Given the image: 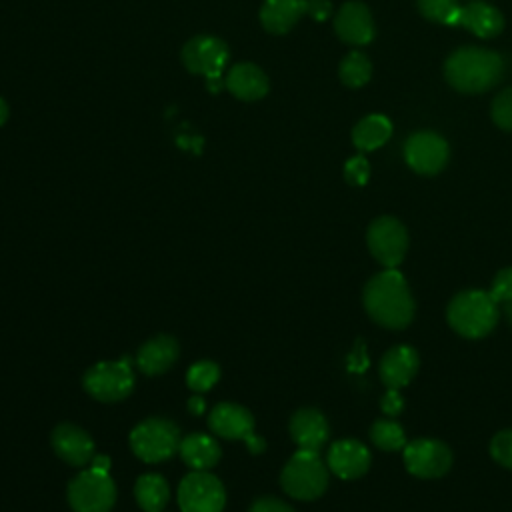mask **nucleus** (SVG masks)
Returning <instances> with one entry per match:
<instances>
[{"mask_svg": "<svg viewBox=\"0 0 512 512\" xmlns=\"http://www.w3.org/2000/svg\"><path fill=\"white\" fill-rule=\"evenodd\" d=\"M308 0H264L260 22L270 34H286L306 14Z\"/></svg>", "mask_w": 512, "mask_h": 512, "instance_id": "obj_22", "label": "nucleus"}, {"mask_svg": "<svg viewBox=\"0 0 512 512\" xmlns=\"http://www.w3.org/2000/svg\"><path fill=\"white\" fill-rule=\"evenodd\" d=\"M116 502V486L108 472L84 470L68 484V504L74 512H110Z\"/></svg>", "mask_w": 512, "mask_h": 512, "instance_id": "obj_6", "label": "nucleus"}, {"mask_svg": "<svg viewBox=\"0 0 512 512\" xmlns=\"http://www.w3.org/2000/svg\"><path fill=\"white\" fill-rule=\"evenodd\" d=\"M188 408H190L192 414H202V410H204V400H202L200 396H192V398L188 400Z\"/></svg>", "mask_w": 512, "mask_h": 512, "instance_id": "obj_40", "label": "nucleus"}, {"mask_svg": "<svg viewBox=\"0 0 512 512\" xmlns=\"http://www.w3.org/2000/svg\"><path fill=\"white\" fill-rule=\"evenodd\" d=\"M350 370H354V372H364V368L368 366V356H366V350H364V344H362V340H358L356 342V346H354V350H352V354H350Z\"/></svg>", "mask_w": 512, "mask_h": 512, "instance_id": "obj_37", "label": "nucleus"}, {"mask_svg": "<svg viewBox=\"0 0 512 512\" xmlns=\"http://www.w3.org/2000/svg\"><path fill=\"white\" fill-rule=\"evenodd\" d=\"M470 2H472V0H470Z\"/></svg>", "mask_w": 512, "mask_h": 512, "instance_id": "obj_43", "label": "nucleus"}, {"mask_svg": "<svg viewBox=\"0 0 512 512\" xmlns=\"http://www.w3.org/2000/svg\"><path fill=\"white\" fill-rule=\"evenodd\" d=\"M490 116L500 130L512 132V86L494 96L490 104Z\"/></svg>", "mask_w": 512, "mask_h": 512, "instance_id": "obj_30", "label": "nucleus"}, {"mask_svg": "<svg viewBox=\"0 0 512 512\" xmlns=\"http://www.w3.org/2000/svg\"><path fill=\"white\" fill-rule=\"evenodd\" d=\"M344 178L352 186H364L368 182V178H370V164H368V160L362 154L348 158V162L344 164Z\"/></svg>", "mask_w": 512, "mask_h": 512, "instance_id": "obj_32", "label": "nucleus"}, {"mask_svg": "<svg viewBox=\"0 0 512 512\" xmlns=\"http://www.w3.org/2000/svg\"><path fill=\"white\" fill-rule=\"evenodd\" d=\"M490 454L498 464L512 470V430H502L492 438Z\"/></svg>", "mask_w": 512, "mask_h": 512, "instance_id": "obj_31", "label": "nucleus"}, {"mask_svg": "<svg viewBox=\"0 0 512 512\" xmlns=\"http://www.w3.org/2000/svg\"><path fill=\"white\" fill-rule=\"evenodd\" d=\"M418 370V352L412 346L400 344L390 348L380 360V378L388 388L406 386Z\"/></svg>", "mask_w": 512, "mask_h": 512, "instance_id": "obj_18", "label": "nucleus"}, {"mask_svg": "<svg viewBox=\"0 0 512 512\" xmlns=\"http://www.w3.org/2000/svg\"><path fill=\"white\" fill-rule=\"evenodd\" d=\"M460 26L470 30L478 38H494L504 28V16L498 8L484 0H472L466 6H462L460 12Z\"/></svg>", "mask_w": 512, "mask_h": 512, "instance_id": "obj_20", "label": "nucleus"}, {"mask_svg": "<svg viewBox=\"0 0 512 512\" xmlns=\"http://www.w3.org/2000/svg\"><path fill=\"white\" fill-rule=\"evenodd\" d=\"M284 492L296 500H314L324 494L328 486V468L318 452L298 450L280 474Z\"/></svg>", "mask_w": 512, "mask_h": 512, "instance_id": "obj_4", "label": "nucleus"}, {"mask_svg": "<svg viewBox=\"0 0 512 512\" xmlns=\"http://www.w3.org/2000/svg\"><path fill=\"white\" fill-rule=\"evenodd\" d=\"M366 242L372 256L384 268H396L408 250V232L394 216H378L368 226Z\"/></svg>", "mask_w": 512, "mask_h": 512, "instance_id": "obj_9", "label": "nucleus"}, {"mask_svg": "<svg viewBox=\"0 0 512 512\" xmlns=\"http://www.w3.org/2000/svg\"><path fill=\"white\" fill-rule=\"evenodd\" d=\"M392 136V122L384 114H368L352 128V144L360 152L384 146Z\"/></svg>", "mask_w": 512, "mask_h": 512, "instance_id": "obj_24", "label": "nucleus"}, {"mask_svg": "<svg viewBox=\"0 0 512 512\" xmlns=\"http://www.w3.org/2000/svg\"><path fill=\"white\" fill-rule=\"evenodd\" d=\"M418 12L436 24L454 26L460 22L462 6L458 0H416Z\"/></svg>", "mask_w": 512, "mask_h": 512, "instance_id": "obj_27", "label": "nucleus"}, {"mask_svg": "<svg viewBox=\"0 0 512 512\" xmlns=\"http://www.w3.org/2000/svg\"><path fill=\"white\" fill-rule=\"evenodd\" d=\"M504 312H506V316H508V320L512 322V300L510 302H506L504 304Z\"/></svg>", "mask_w": 512, "mask_h": 512, "instance_id": "obj_42", "label": "nucleus"}, {"mask_svg": "<svg viewBox=\"0 0 512 512\" xmlns=\"http://www.w3.org/2000/svg\"><path fill=\"white\" fill-rule=\"evenodd\" d=\"M250 512H294L286 502L278 500V498H272V496H266V498H260L252 504Z\"/></svg>", "mask_w": 512, "mask_h": 512, "instance_id": "obj_35", "label": "nucleus"}, {"mask_svg": "<svg viewBox=\"0 0 512 512\" xmlns=\"http://www.w3.org/2000/svg\"><path fill=\"white\" fill-rule=\"evenodd\" d=\"M328 468L344 480L360 478L370 468V452L358 440H338L328 450Z\"/></svg>", "mask_w": 512, "mask_h": 512, "instance_id": "obj_14", "label": "nucleus"}, {"mask_svg": "<svg viewBox=\"0 0 512 512\" xmlns=\"http://www.w3.org/2000/svg\"><path fill=\"white\" fill-rule=\"evenodd\" d=\"M180 458L192 470H210L220 460V446L208 434H188L180 440Z\"/></svg>", "mask_w": 512, "mask_h": 512, "instance_id": "obj_23", "label": "nucleus"}, {"mask_svg": "<svg viewBox=\"0 0 512 512\" xmlns=\"http://www.w3.org/2000/svg\"><path fill=\"white\" fill-rule=\"evenodd\" d=\"M220 378V368L210 360H200L188 368L186 384L194 392H206L210 390Z\"/></svg>", "mask_w": 512, "mask_h": 512, "instance_id": "obj_29", "label": "nucleus"}, {"mask_svg": "<svg viewBox=\"0 0 512 512\" xmlns=\"http://www.w3.org/2000/svg\"><path fill=\"white\" fill-rule=\"evenodd\" d=\"M224 86L244 102H254L266 96L268 92V76L262 68H258L252 62H240L234 64L224 80Z\"/></svg>", "mask_w": 512, "mask_h": 512, "instance_id": "obj_17", "label": "nucleus"}, {"mask_svg": "<svg viewBox=\"0 0 512 512\" xmlns=\"http://www.w3.org/2000/svg\"><path fill=\"white\" fill-rule=\"evenodd\" d=\"M448 322L464 338L486 336L498 320V304L484 290H464L448 304Z\"/></svg>", "mask_w": 512, "mask_h": 512, "instance_id": "obj_3", "label": "nucleus"}, {"mask_svg": "<svg viewBox=\"0 0 512 512\" xmlns=\"http://www.w3.org/2000/svg\"><path fill=\"white\" fill-rule=\"evenodd\" d=\"M504 76V60L498 52L478 46L456 48L444 62L446 82L462 94H480L494 88Z\"/></svg>", "mask_w": 512, "mask_h": 512, "instance_id": "obj_2", "label": "nucleus"}, {"mask_svg": "<svg viewBox=\"0 0 512 512\" xmlns=\"http://www.w3.org/2000/svg\"><path fill=\"white\" fill-rule=\"evenodd\" d=\"M450 148L448 142L432 132V130H420L406 138L404 142V160L406 164L422 176H434L444 170L448 164Z\"/></svg>", "mask_w": 512, "mask_h": 512, "instance_id": "obj_10", "label": "nucleus"}, {"mask_svg": "<svg viewBox=\"0 0 512 512\" xmlns=\"http://www.w3.org/2000/svg\"><path fill=\"white\" fill-rule=\"evenodd\" d=\"M178 352V342L172 336L162 334L140 346L136 354V364L144 374L158 376L178 360Z\"/></svg>", "mask_w": 512, "mask_h": 512, "instance_id": "obj_21", "label": "nucleus"}, {"mask_svg": "<svg viewBox=\"0 0 512 512\" xmlns=\"http://www.w3.org/2000/svg\"><path fill=\"white\" fill-rule=\"evenodd\" d=\"M208 424L212 432L228 440H246L254 432L252 414L244 406L232 402L214 406L208 416Z\"/></svg>", "mask_w": 512, "mask_h": 512, "instance_id": "obj_16", "label": "nucleus"}, {"mask_svg": "<svg viewBox=\"0 0 512 512\" xmlns=\"http://www.w3.org/2000/svg\"><path fill=\"white\" fill-rule=\"evenodd\" d=\"M52 448L56 456L72 466H84L94 458V442L88 432L68 422L54 428Z\"/></svg>", "mask_w": 512, "mask_h": 512, "instance_id": "obj_15", "label": "nucleus"}, {"mask_svg": "<svg viewBox=\"0 0 512 512\" xmlns=\"http://www.w3.org/2000/svg\"><path fill=\"white\" fill-rule=\"evenodd\" d=\"M180 440L178 426L166 418H148L130 434L132 452L148 464L168 460L174 452H178Z\"/></svg>", "mask_w": 512, "mask_h": 512, "instance_id": "obj_5", "label": "nucleus"}, {"mask_svg": "<svg viewBox=\"0 0 512 512\" xmlns=\"http://www.w3.org/2000/svg\"><path fill=\"white\" fill-rule=\"evenodd\" d=\"M90 468H94V470H102V472H108V468H110V460H108V456H94V458L90 460Z\"/></svg>", "mask_w": 512, "mask_h": 512, "instance_id": "obj_39", "label": "nucleus"}, {"mask_svg": "<svg viewBox=\"0 0 512 512\" xmlns=\"http://www.w3.org/2000/svg\"><path fill=\"white\" fill-rule=\"evenodd\" d=\"M452 464L450 448L432 438H416L404 446V466L418 478H440Z\"/></svg>", "mask_w": 512, "mask_h": 512, "instance_id": "obj_12", "label": "nucleus"}, {"mask_svg": "<svg viewBox=\"0 0 512 512\" xmlns=\"http://www.w3.org/2000/svg\"><path fill=\"white\" fill-rule=\"evenodd\" d=\"M380 406H382L384 414H388V416L400 414L402 408H404V398L400 396L398 388H388L386 394H384L382 400H380Z\"/></svg>", "mask_w": 512, "mask_h": 512, "instance_id": "obj_34", "label": "nucleus"}, {"mask_svg": "<svg viewBox=\"0 0 512 512\" xmlns=\"http://www.w3.org/2000/svg\"><path fill=\"white\" fill-rule=\"evenodd\" d=\"M136 502L144 512H162L168 504V482L160 474H142L134 486Z\"/></svg>", "mask_w": 512, "mask_h": 512, "instance_id": "obj_25", "label": "nucleus"}, {"mask_svg": "<svg viewBox=\"0 0 512 512\" xmlns=\"http://www.w3.org/2000/svg\"><path fill=\"white\" fill-rule=\"evenodd\" d=\"M290 436L300 450L318 452L328 440V422L314 408H302L290 418Z\"/></svg>", "mask_w": 512, "mask_h": 512, "instance_id": "obj_19", "label": "nucleus"}, {"mask_svg": "<svg viewBox=\"0 0 512 512\" xmlns=\"http://www.w3.org/2000/svg\"><path fill=\"white\" fill-rule=\"evenodd\" d=\"M86 392L100 402H118L134 388V372L128 358L98 362L84 374Z\"/></svg>", "mask_w": 512, "mask_h": 512, "instance_id": "obj_7", "label": "nucleus"}, {"mask_svg": "<svg viewBox=\"0 0 512 512\" xmlns=\"http://www.w3.org/2000/svg\"><path fill=\"white\" fill-rule=\"evenodd\" d=\"M8 120V104L4 98H0V126Z\"/></svg>", "mask_w": 512, "mask_h": 512, "instance_id": "obj_41", "label": "nucleus"}, {"mask_svg": "<svg viewBox=\"0 0 512 512\" xmlns=\"http://www.w3.org/2000/svg\"><path fill=\"white\" fill-rule=\"evenodd\" d=\"M338 76H340L344 86L360 88L370 80L372 64H370V60L364 52L352 50L342 58V62L338 66Z\"/></svg>", "mask_w": 512, "mask_h": 512, "instance_id": "obj_26", "label": "nucleus"}, {"mask_svg": "<svg viewBox=\"0 0 512 512\" xmlns=\"http://www.w3.org/2000/svg\"><path fill=\"white\" fill-rule=\"evenodd\" d=\"M370 438L380 450L396 452L406 446L404 430L394 420H376L370 428Z\"/></svg>", "mask_w": 512, "mask_h": 512, "instance_id": "obj_28", "label": "nucleus"}, {"mask_svg": "<svg viewBox=\"0 0 512 512\" xmlns=\"http://www.w3.org/2000/svg\"><path fill=\"white\" fill-rule=\"evenodd\" d=\"M228 46L224 40L208 34L190 38L182 48V62L192 74H202L208 80H220L228 62Z\"/></svg>", "mask_w": 512, "mask_h": 512, "instance_id": "obj_11", "label": "nucleus"}, {"mask_svg": "<svg viewBox=\"0 0 512 512\" xmlns=\"http://www.w3.org/2000/svg\"><path fill=\"white\" fill-rule=\"evenodd\" d=\"M488 294L496 304H506L512 300V268H504L494 276Z\"/></svg>", "mask_w": 512, "mask_h": 512, "instance_id": "obj_33", "label": "nucleus"}, {"mask_svg": "<svg viewBox=\"0 0 512 512\" xmlns=\"http://www.w3.org/2000/svg\"><path fill=\"white\" fill-rule=\"evenodd\" d=\"M334 30L338 38L350 46H366L376 34L372 12L360 0H348L338 8Z\"/></svg>", "mask_w": 512, "mask_h": 512, "instance_id": "obj_13", "label": "nucleus"}, {"mask_svg": "<svg viewBox=\"0 0 512 512\" xmlns=\"http://www.w3.org/2000/svg\"><path fill=\"white\" fill-rule=\"evenodd\" d=\"M178 504L182 512H222L226 492L214 474L192 470L178 486Z\"/></svg>", "mask_w": 512, "mask_h": 512, "instance_id": "obj_8", "label": "nucleus"}, {"mask_svg": "<svg viewBox=\"0 0 512 512\" xmlns=\"http://www.w3.org/2000/svg\"><path fill=\"white\" fill-rule=\"evenodd\" d=\"M246 444H248L250 452H254V454H258V452H262V450H264V440H262L260 436H256L254 432L246 438Z\"/></svg>", "mask_w": 512, "mask_h": 512, "instance_id": "obj_38", "label": "nucleus"}, {"mask_svg": "<svg viewBox=\"0 0 512 512\" xmlns=\"http://www.w3.org/2000/svg\"><path fill=\"white\" fill-rule=\"evenodd\" d=\"M364 308L384 328L408 326L414 316V300L404 276L396 268H386L370 278L364 288Z\"/></svg>", "mask_w": 512, "mask_h": 512, "instance_id": "obj_1", "label": "nucleus"}, {"mask_svg": "<svg viewBox=\"0 0 512 512\" xmlns=\"http://www.w3.org/2000/svg\"><path fill=\"white\" fill-rule=\"evenodd\" d=\"M306 14H310L314 20L322 22L332 14V4L328 0H308Z\"/></svg>", "mask_w": 512, "mask_h": 512, "instance_id": "obj_36", "label": "nucleus"}]
</instances>
